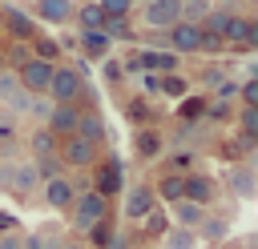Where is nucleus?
<instances>
[{"label":"nucleus","instance_id":"obj_1","mask_svg":"<svg viewBox=\"0 0 258 249\" xmlns=\"http://www.w3.org/2000/svg\"><path fill=\"white\" fill-rule=\"evenodd\" d=\"M85 88H89V84H85V76H81L77 68L56 64L52 76H48V92H44V96H48L52 104H77V108H81V104H85Z\"/></svg>","mask_w":258,"mask_h":249},{"label":"nucleus","instance_id":"obj_2","mask_svg":"<svg viewBox=\"0 0 258 249\" xmlns=\"http://www.w3.org/2000/svg\"><path fill=\"white\" fill-rule=\"evenodd\" d=\"M73 225L81 229V233H89L93 225H101V221H109V197H101V193H93V189H85V193H77V201H73Z\"/></svg>","mask_w":258,"mask_h":249},{"label":"nucleus","instance_id":"obj_3","mask_svg":"<svg viewBox=\"0 0 258 249\" xmlns=\"http://www.w3.org/2000/svg\"><path fill=\"white\" fill-rule=\"evenodd\" d=\"M52 68L56 64H48V60H40V56H28V60H20L16 64V84L28 92V96H44L48 92V76H52Z\"/></svg>","mask_w":258,"mask_h":249},{"label":"nucleus","instance_id":"obj_4","mask_svg":"<svg viewBox=\"0 0 258 249\" xmlns=\"http://www.w3.org/2000/svg\"><path fill=\"white\" fill-rule=\"evenodd\" d=\"M56 157L64 161V169H93L97 165V145L81 141V137H60L56 141Z\"/></svg>","mask_w":258,"mask_h":249},{"label":"nucleus","instance_id":"obj_5","mask_svg":"<svg viewBox=\"0 0 258 249\" xmlns=\"http://www.w3.org/2000/svg\"><path fill=\"white\" fill-rule=\"evenodd\" d=\"M181 20V0H149L141 4V24L153 32H169Z\"/></svg>","mask_w":258,"mask_h":249},{"label":"nucleus","instance_id":"obj_6","mask_svg":"<svg viewBox=\"0 0 258 249\" xmlns=\"http://www.w3.org/2000/svg\"><path fill=\"white\" fill-rule=\"evenodd\" d=\"M165 48L177 52V56H198V48H202V24L177 20V24L165 32Z\"/></svg>","mask_w":258,"mask_h":249},{"label":"nucleus","instance_id":"obj_7","mask_svg":"<svg viewBox=\"0 0 258 249\" xmlns=\"http://www.w3.org/2000/svg\"><path fill=\"white\" fill-rule=\"evenodd\" d=\"M181 201H194V205L210 209L218 201V181L206 177V173H185L181 177Z\"/></svg>","mask_w":258,"mask_h":249},{"label":"nucleus","instance_id":"obj_8","mask_svg":"<svg viewBox=\"0 0 258 249\" xmlns=\"http://www.w3.org/2000/svg\"><path fill=\"white\" fill-rule=\"evenodd\" d=\"M157 205H161V201H157L153 185H129L121 213H125V221H145V213H153Z\"/></svg>","mask_w":258,"mask_h":249},{"label":"nucleus","instance_id":"obj_9","mask_svg":"<svg viewBox=\"0 0 258 249\" xmlns=\"http://www.w3.org/2000/svg\"><path fill=\"white\" fill-rule=\"evenodd\" d=\"M4 185H8L16 197H32V193L40 189L36 165H32V161H20V165H4Z\"/></svg>","mask_w":258,"mask_h":249},{"label":"nucleus","instance_id":"obj_10","mask_svg":"<svg viewBox=\"0 0 258 249\" xmlns=\"http://www.w3.org/2000/svg\"><path fill=\"white\" fill-rule=\"evenodd\" d=\"M0 32H8L12 40L28 44L36 36V20L24 12V8H0Z\"/></svg>","mask_w":258,"mask_h":249},{"label":"nucleus","instance_id":"obj_11","mask_svg":"<svg viewBox=\"0 0 258 249\" xmlns=\"http://www.w3.org/2000/svg\"><path fill=\"white\" fill-rule=\"evenodd\" d=\"M40 189H44V205H48V209H56V213H69V209H73V201H77V185H73L69 177L40 181Z\"/></svg>","mask_w":258,"mask_h":249},{"label":"nucleus","instance_id":"obj_12","mask_svg":"<svg viewBox=\"0 0 258 249\" xmlns=\"http://www.w3.org/2000/svg\"><path fill=\"white\" fill-rule=\"evenodd\" d=\"M226 44H234V48H254V44H258V24L246 20L242 12H234V16L226 20Z\"/></svg>","mask_w":258,"mask_h":249},{"label":"nucleus","instance_id":"obj_13","mask_svg":"<svg viewBox=\"0 0 258 249\" xmlns=\"http://www.w3.org/2000/svg\"><path fill=\"white\" fill-rule=\"evenodd\" d=\"M137 64H141L145 72H157V76H161V72H181V68H177L181 56L169 52V48H145V52L137 56Z\"/></svg>","mask_w":258,"mask_h":249},{"label":"nucleus","instance_id":"obj_14","mask_svg":"<svg viewBox=\"0 0 258 249\" xmlns=\"http://www.w3.org/2000/svg\"><path fill=\"white\" fill-rule=\"evenodd\" d=\"M77 116H81V108H77V104H52V112H48L44 129H48L52 137H73V133H77Z\"/></svg>","mask_w":258,"mask_h":249},{"label":"nucleus","instance_id":"obj_15","mask_svg":"<svg viewBox=\"0 0 258 249\" xmlns=\"http://www.w3.org/2000/svg\"><path fill=\"white\" fill-rule=\"evenodd\" d=\"M77 48L85 52V60H109L113 40H109L101 28H89V32H81V36H77Z\"/></svg>","mask_w":258,"mask_h":249},{"label":"nucleus","instance_id":"obj_16","mask_svg":"<svg viewBox=\"0 0 258 249\" xmlns=\"http://www.w3.org/2000/svg\"><path fill=\"white\" fill-rule=\"evenodd\" d=\"M194 237H198V241H210V245L226 241V237H230V217H222V213H206V217L198 221Z\"/></svg>","mask_w":258,"mask_h":249},{"label":"nucleus","instance_id":"obj_17","mask_svg":"<svg viewBox=\"0 0 258 249\" xmlns=\"http://www.w3.org/2000/svg\"><path fill=\"white\" fill-rule=\"evenodd\" d=\"M133 149H137V157L153 161V157H161V153H165V137H161L153 125H141V129H137V137H133Z\"/></svg>","mask_w":258,"mask_h":249},{"label":"nucleus","instance_id":"obj_18","mask_svg":"<svg viewBox=\"0 0 258 249\" xmlns=\"http://www.w3.org/2000/svg\"><path fill=\"white\" fill-rule=\"evenodd\" d=\"M73 137L101 145V141H105V120H101V112H97V108H81V116H77V133H73Z\"/></svg>","mask_w":258,"mask_h":249},{"label":"nucleus","instance_id":"obj_19","mask_svg":"<svg viewBox=\"0 0 258 249\" xmlns=\"http://www.w3.org/2000/svg\"><path fill=\"white\" fill-rule=\"evenodd\" d=\"M93 193H101V197L121 193V161H117V157H109V161L97 169V185H93Z\"/></svg>","mask_w":258,"mask_h":249},{"label":"nucleus","instance_id":"obj_20","mask_svg":"<svg viewBox=\"0 0 258 249\" xmlns=\"http://www.w3.org/2000/svg\"><path fill=\"white\" fill-rule=\"evenodd\" d=\"M73 0H36V20L44 24H69L73 20Z\"/></svg>","mask_w":258,"mask_h":249},{"label":"nucleus","instance_id":"obj_21","mask_svg":"<svg viewBox=\"0 0 258 249\" xmlns=\"http://www.w3.org/2000/svg\"><path fill=\"white\" fill-rule=\"evenodd\" d=\"M73 20H77L81 32H89V28H101V24H105V12H101L97 0H89V4H77V8H73Z\"/></svg>","mask_w":258,"mask_h":249},{"label":"nucleus","instance_id":"obj_22","mask_svg":"<svg viewBox=\"0 0 258 249\" xmlns=\"http://www.w3.org/2000/svg\"><path fill=\"white\" fill-rule=\"evenodd\" d=\"M157 92L169 96V100H181V96H189V80L181 72H161L157 76Z\"/></svg>","mask_w":258,"mask_h":249},{"label":"nucleus","instance_id":"obj_23","mask_svg":"<svg viewBox=\"0 0 258 249\" xmlns=\"http://www.w3.org/2000/svg\"><path fill=\"white\" fill-rule=\"evenodd\" d=\"M226 181H230V189L246 201V197H254V169H246V165H234L230 173H226Z\"/></svg>","mask_w":258,"mask_h":249},{"label":"nucleus","instance_id":"obj_24","mask_svg":"<svg viewBox=\"0 0 258 249\" xmlns=\"http://www.w3.org/2000/svg\"><path fill=\"white\" fill-rule=\"evenodd\" d=\"M153 193H157V201L177 205V201H181V173H165V177L153 185Z\"/></svg>","mask_w":258,"mask_h":249},{"label":"nucleus","instance_id":"obj_25","mask_svg":"<svg viewBox=\"0 0 258 249\" xmlns=\"http://www.w3.org/2000/svg\"><path fill=\"white\" fill-rule=\"evenodd\" d=\"M206 104H210V96H181V104H177V116H181L185 125H194V120H206Z\"/></svg>","mask_w":258,"mask_h":249},{"label":"nucleus","instance_id":"obj_26","mask_svg":"<svg viewBox=\"0 0 258 249\" xmlns=\"http://www.w3.org/2000/svg\"><path fill=\"white\" fill-rule=\"evenodd\" d=\"M202 217H206V209L194 205V201H177V205H173V221H177L181 229H198Z\"/></svg>","mask_w":258,"mask_h":249},{"label":"nucleus","instance_id":"obj_27","mask_svg":"<svg viewBox=\"0 0 258 249\" xmlns=\"http://www.w3.org/2000/svg\"><path fill=\"white\" fill-rule=\"evenodd\" d=\"M165 249H198V237H194V229H181V225H169L165 233Z\"/></svg>","mask_w":258,"mask_h":249},{"label":"nucleus","instance_id":"obj_28","mask_svg":"<svg viewBox=\"0 0 258 249\" xmlns=\"http://www.w3.org/2000/svg\"><path fill=\"white\" fill-rule=\"evenodd\" d=\"M28 44H32V56H40V60L56 64V56H60V44H56V36H40V32H36Z\"/></svg>","mask_w":258,"mask_h":249},{"label":"nucleus","instance_id":"obj_29","mask_svg":"<svg viewBox=\"0 0 258 249\" xmlns=\"http://www.w3.org/2000/svg\"><path fill=\"white\" fill-rule=\"evenodd\" d=\"M206 116L218 120V125H230V120L238 116V100H218V96H214V100L206 104Z\"/></svg>","mask_w":258,"mask_h":249},{"label":"nucleus","instance_id":"obj_30","mask_svg":"<svg viewBox=\"0 0 258 249\" xmlns=\"http://www.w3.org/2000/svg\"><path fill=\"white\" fill-rule=\"evenodd\" d=\"M32 165H36V177H40V181L64 177V161H60L56 153H48V157H32Z\"/></svg>","mask_w":258,"mask_h":249},{"label":"nucleus","instance_id":"obj_31","mask_svg":"<svg viewBox=\"0 0 258 249\" xmlns=\"http://www.w3.org/2000/svg\"><path fill=\"white\" fill-rule=\"evenodd\" d=\"M56 141H60V137H52L44 125L32 129V157H48V153H56Z\"/></svg>","mask_w":258,"mask_h":249},{"label":"nucleus","instance_id":"obj_32","mask_svg":"<svg viewBox=\"0 0 258 249\" xmlns=\"http://www.w3.org/2000/svg\"><path fill=\"white\" fill-rule=\"evenodd\" d=\"M101 4V12H105V20H129V12L137 8L133 0H97Z\"/></svg>","mask_w":258,"mask_h":249},{"label":"nucleus","instance_id":"obj_33","mask_svg":"<svg viewBox=\"0 0 258 249\" xmlns=\"http://www.w3.org/2000/svg\"><path fill=\"white\" fill-rule=\"evenodd\" d=\"M125 116H129L133 125H153V108H149L141 96H133V100L125 104Z\"/></svg>","mask_w":258,"mask_h":249},{"label":"nucleus","instance_id":"obj_34","mask_svg":"<svg viewBox=\"0 0 258 249\" xmlns=\"http://www.w3.org/2000/svg\"><path fill=\"white\" fill-rule=\"evenodd\" d=\"M210 12V0H181V20L185 24H202Z\"/></svg>","mask_w":258,"mask_h":249},{"label":"nucleus","instance_id":"obj_35","mask_svg":"<svg viewBox=\"0 0 258 249\" xmlns=\"http://www.w3.org/2000/svg\"><path fill=\"white\" fill-rule=\"evenodd\" d=\"M101 32H105L109 40H125V36L133 40V28H129V20H105V24H101Z\"/></svg>","mask_w":258,"mask_h":249},{"label":"nucleus","instance_id":"obj_36","mask_svg":"<svg viewBox=\"0 0 258 249\" xmlns=\"http://www.w3.org/2000/svg\"><path fill=\"white\" fill-rule=\"evenodd\" d=\"M226 76H230V72H226L222 64H206V68H202V84H206V88H218Z\"/></svg>","mask_w":258,"mask_h":249},{"label":"nucleus","instance_id":"obj_37","mask_svg":"<svg viewBox=\"0 0 258 249\" xmlns=\"http://www.w3.org/2000/svg\"><path fill=\"white\" fill-rule=\"evenodd\" d=\"M89 241H93L97 249H105V245L113 241V229H109V221H101V225H93V229H89Z\"/></svg>","mask_w":258,"mask_h":249},{"label":"nucleus","instance_id":"obj_38","mask_svg":"<svg viewBox=\"0 0 258 249\" xmlns=\"http://www.w3.org/2000/svg\"><path fill=\"white\" fill-rule=\"evenodd\" d=\"M4 104H8V108H12V112H28V108H32V96H28V92H24V88H16V92H12V96H8V100H4Z\"/></svg>","mask_w":258,"mask_h":249},{"label":"nucleus","instance_id":"obj_39","mask_svg":"<svg viewBox=\"0 0 258 249\" xmlns=\"http://www.w3.org/2000/svg\"><path fill=\"white\" fill-rule=\"evenodd\" d=\"M48 112H52V100L48 96H32V108H28V116H36L40 125L48 120Z\"/></svg>","mask_w":258,"mask_h":249},{"label":"nucleus","instance_id":"obj_40","mask_svg":"<svg viewBox=\"0 0 258 249\" xmlns=\"http://www.w3.org/2000/svg\"><path fill=\"white\" fill-rule=\"evenodd\" d=\"M145 225H149V233H165V229H169V217H165V209H153V213H145Z\"/></svg>","mask_w":258,"mask_h":249},{"label":"nucleus","instance_id":"obj_41","mask_svg":"<svg viewBox=\"0 0 258 249\" xmlns=\"http://www.w3.org/2000/svg\"><path fill=\"white\" fill-rule=\"evenodd\" d=\"M0 249H24V233H20V229L0 233Z\"/></svg>","mask_w":258,"mask_h":249},{"label":"nucleus","instance_id":"obj_42","mask_svg":"<svg viewBox=\"0 0 258 249\" xmlns=\"http://www.w3.org/2000/svg\"><path fill=\"white\" fill-rule=\"evenodd\" d=\"M189 165H194V157H189V153H177V157L169 161V173H181V177H185V169H189Z\"/></svg>","mask_w":258,"mask_h":249},{"label":"nucleus","instance_id":"obj_43","mask_svg":"<svg viewBox=\"0 0 258 249\" xmlns=\"http://www.w3.org/2000/svg\"><path fill=\"white\" fill-rule=\"evenodd\" d=\"M16 88H20V84H16V76H4V72H0V104H4Z\"/></svg>","mask_w":258,"mask_h":249},{"label":"nucleus","instance_id":"obj_44","mask_svg":"<svg viewBox=\"0 0 258 249\" xmlns=\"http://www.w3.org/2000/svg\"><path fill=\"white\" fill-rule=\"evenodd\" d=\"M0 229H4V233H12V229H16V221H12L8 213H0Z\"/></svg>","mask_w":258,"mask_h":249},{"label":"nucleus","instance_id":"obj_45","mask_svg":"<svg viewBox=\"0 0 258 249\" xmlns=\"http://www.w3.org/2000/svg\"><path fill=\"white\" fill-rule=\"evenodd\" d=\"M56 249H85V245H77V241H60Z\"/></svg>","mask_w":258,"mask_h":249},{"label":"nucleus","instance_id":"obj_46","mask_svg":"<svg viewBox=\"0 0 258 249\" xmlns=\"http://www.w3.org/2000/svg\"><path fill=\"white\" fill-rule=\"evenodd\" d=\"M133 4H137V8H141V4H149V0H133Z\"/></svg>","mask_w":258,"mask_h":249},{"label":"nucleus","instance_id":"obj_47","mask_svg":"<svg viewBox=\"0 0 258 249\" xmlns=\"http://www.w3.org/2000/svg\"><path fill=\"white\" fill-rule=\"evenodd\" d=\"M141 249H153V245H141Z\"/></svg>","mask_w":258,"mask_h":249}]
</instances>
